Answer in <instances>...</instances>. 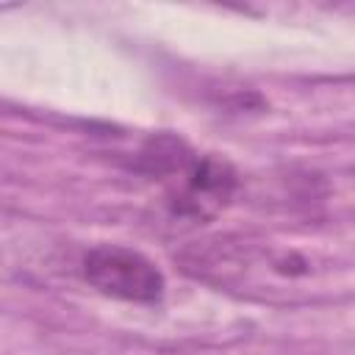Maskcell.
Returning a JSON list of instances; mask_svg holds the SVG:
<instances>
[{"mask_svg": "<svg viewBox=\"0 0 355 355\" xmlns=\"http://www.w3.org/2000/svg\"><path fill=\"white\" fill-rule=\"evenodd\" d=\"M236 186V169L225 158L194 153L166 180V202L175 219L197 225L214 219L230 202Z\"/></svg>", "mask_w": 355, "mask_h": 355, "instance_id": "6da1fadb", "label": "cell"}, {"mask_svg": "<svg viewBox=\"0 0 355 355\" xmlns=\"http://www.w3.org/2000/svg\"><path fill=\"white\" fill-rule=\"evenodd\" d=\"M83 277L100 294L125 302H158L166 280L161 269L141 252L119 244H97L83 255Z\"/></svg>", "mask_w": 355, "mask_h": 355, "instance_id": "7a4b0ae2", "label": "cell"}]
</instances>
